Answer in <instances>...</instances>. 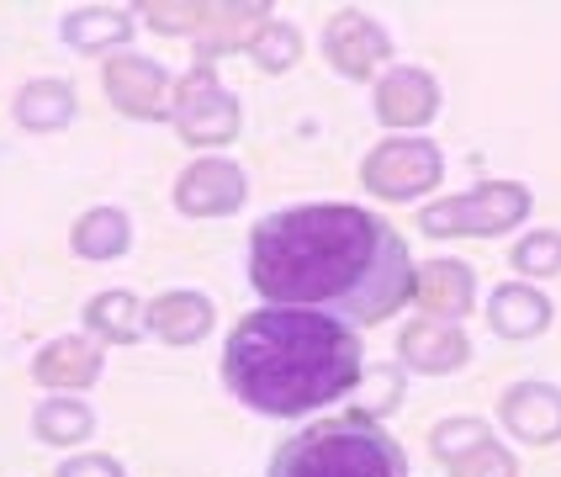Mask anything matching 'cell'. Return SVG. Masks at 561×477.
<instances>
[{"label":"cell","instance_id":"obj_1","mask_svg":"<svg viewBox=\"0 0 561 477\" xmlns=\"http://www.w3.org/2000/svg\"><path fill=\"white\" fill-rule=\"evenodd\" d=\"M413 271L403 234L355 202H302L265 213L250 234V286L265 308H312L371 329L413 303Z\"/></svg>","mask_w":561,"mask_h":477},{"label":"cell","instance_id":"obj_2","mask_svg":"<svg viewBox=\"0 0 561 477\" xmlns=\"http://www.w3.org/2000/svg\"><path fill=\"white\" fill-rule=\"evenodd\" d=\"M360 372V334L312 308H254L222 345V387L271 419H302L340 404L355 393Z\"/></svg>","mask_w":561,"mask_h":477},{"label":"cell","instance_id":"obj_3","mask_svg":"<svg viewBox=\"0 0 561 477\" xmlns=\"http://www.w3.org/2000/svg\"><path fill=\"white\" fill-rule=\"evenodd\" d=\"M265 477H408V451L366 413H334L286 435Z\"/></svg>","mask_w":561,"mask_h":477},{"label":"cell","instance_id":"obj_4","mask_svg":"<svg viewBox=\"0 0 561 477\" xmlns=\"http://www.w3.org/2000/svg\"><path fill=\"white\" fill-rule=\"evenodd\" d=\"M535 196L519 181H482L461 196H439L419 213V228L430 239H503L519 223H530Z\"/></svg>","mask_w":561,"mask_h":477},{"label":"cell","instance_id":"obj_5","mask_svg":"<svg viewBox=\"0 0 561 477\" xmlns=\"http://www.w3.org/2000/svg\"><path fill=\"white\" fill-rule=\"evenodd\" d=\"M170 123L181 133V144H191V149H222V144L239 138L244 106H239V95L218 80V64H191L186 80H175Z\"/></svg>","mask_w":561,"mask_h":477},{"label":"cell","instance_id":"obj_6","mask_svg":"<svg viewBox=\"0 0 561 477\" xmlns=\"http://www.w3.org/2000/svg\"><path fill=\"white\" fill-rule=\"evenodd\" d=\"M445 181V155L435 138H381L360 159V186L376 202H419Z\"/></svg>","mask_w":561,"mask_h":477},{"label":"cell","instance_id":"obj_7","mask_svg":"<svg viewBox=\"0 0 561 477\" xmlns=\"http://www.w3.org/2000/svg\"><path fill=\"white\" fill-rule=\"evenodd\" d=\"M101 91L133 123H170L175 106V75L149 54H112L101 64Z\"/></svg>","mask_w":561,"mask_h":477},{"label":"cell","instance_id":"obj_8","mask_svg":"<svg viewBox=\"0 0 561 477\" xmlns=\"http://www.w3.org/2000/svg\"><path fill=\"white\" fill-rule=\"evenodd\" d=\"M323 59L344 80H381L392 69V32L366 11H334L323 27Z\"/></svg>","mask_w":561,"mask_h":477},{"label":"cell","instance_id":"obj_9","mask_svg":"<svg viewBox=\"0 0 561 477\" xmlns=\"http://www.w3.org/2000/svg\"><path fill=\"white\" fill-rule=\"evenodd\" d=\"M244 202H250V175H244V164H233V159H222V155L191 159L186 170L175 175V207L196 223L233 218Z\"/></svg>","mask_w":561,"mask_h":477},{"label":"cell","instance_id":"obj_10","mask_svg":"<svg viewBox=\"0 0 561 477\" xmlns=\"http://www.w3.org/2000/svg\"><path fill=\"white\" fill-rule=\"evenodd\" d=\"M439 106H445V91H439L435 75L419 69V64H392L371 91L376 123L392 127V133H419V127H430L439 117Z\"/></svg>","mask_w":561,"mask_h":477},{"label":"cell","instance_id":"obj_11","mask_svg":"<svg viewBox=\"0 0 561 477\" xmlns=\"http://www.w3.org/2000/svg\"><path fill=\"white\" fill-rule=\"evenodd\" d=\"M471 361V340L461 323H450V318H408L403 329H398V366L403 372H419V377H450V372H461Z\"/></svg>","mask_w":561,"mask_h":477},{"label":"cell","instance_id":"obj_12","mask_svg":"<svg viewBox=\"0 0 561 477\" xmlns=\"http://www.w3.org/2000/svg\"><path fill=\"white\" fill-rule=\"evenodd\" d=\"M106 372V345L91 334H54L48 345L32 355V382L48 393H85Z\"/></svg>","mask_w":561,"mask_h":477},{"label":"cell","instance_id":"obj_13","mask_svg":"<svg viewBox=\"0 0 561 477\" xmlns=\"http://www.w3.org/2000/svg\"><path fill=\"white\" fill-rule=\"evenodd\" d=\"M499 424L519 445L561 441V387L557 382H514L499 398Z\"/></svg>","mask_w":561,"mask_h":477},{"label":"cell","instance_id":"obj_14","mask_svg":"<svg viewBox=\"0 0 561 477\" xmlns=\"http://www.w3.org/2000/svg\"><path fill=\"white\" fill-rule=\"evenodd\" d=\"M413 303H419V314L461 323L477 308V271L456 254H435L413 271Z\"/></svg>","mask_w":561,"mask_h":477},{"label":"cell","instance_id":"obj_15","mask_svg":"<svg viewBox=\"0 0 561 477\" xmlns=\"http://www.w3.org/2000/svg\"><path fill=\"white\" fill-rule=\"evenodd\" d=\"M213 323H218V308H213V297L196 292V286L159 292L154 303H149V318H144V329H149L154 340H164V345H202V340L213 334Z\"/></svg>","mask_w":561,"mask_h":477},{"label":"cell","instance_id":"obj_16","mask_svg":"<svg viewBox=\"0 0 561 477\" xmlns=\"http://www.w3.org/2000/svg\"><path fill=\"white\" fill-rule=\"evenodd\" d=\"M482 314H488V323H493L499 340H535V334L551 329L557 303H551L535 282H503V286H493V297H488Z\"/></svg>","mask_w":561,"mask_h":477},{"label":"cell","instance_id":"obj_17","mask_svg":"<svg viewBox=\"0 0 561 477\" xmlns=\"http://www.w3.org/2000/svg\"><path fill=\"white\" fill-rule=\"evenodd\" d=\"M138 27V16L127 5H80L59 22V37L75 54H91V59H112V48L123 54L127 37Z\"/></svg>","mask_w":561,"mask_h":477},{"label":"cell","instance_id":"obj_18","mask_svg":"<svg viewBox=\"0 0 561 477\" xmlns=\"http://www.w3.org/2000/svg\"><path fill=\"white\" fill-rule=\"evenodd\" d=\"M11 117L27 133H59V127H69L80 117V95H75L69 80L43 75V80H27L22 91L11 95Z\"/></svg>","mask_w":561,"mask_h":477},{"label":"cell","instance_id":"obj_19","mask_svg":"<svg viewBox=\"0 0 561 477\" xmlns=\"http://www.w3.org/2000/svg\"><path fill=\"white\" fill-rule=\"evenodd\" d=\"M32 435L43 445H59V451H80L95 435V409L80 393H48L32 409Z\"/></svg>","mask_w":561,"mask_h":477},{"label":"cell","instance_id":"obj_20","mask_svg":"<svg viewBox=\"0 0 561 477\" xmlns=\"http://www.w3.org/2000/svg\"><path fill=\"white\" fill-rule=\"evenodd\" d=\"M144 318H149V303H138L127 286H112L85 303V334L95 345H133L138 334H149Z\"/></svg>","mask_w":561,"mask_h":477},{"label":"cell","instance_id":"obj_21","mask_svg":"<svg viewBox=\"0 0 561 477\" xmlns=\"http://www.w3.org/2000/svg\"><path fill=\"white\" fill-rule=\"evenodd\" d=\"M260 22H271V5L265 0H244V5H213L207 11V27L196 37V64H218L222 54H233V48H244L250 43V32Z\"/></svg>","mask_w":561,"mask_h":477},{"label":"cell","instance_id":"obj_22","mask_svg":"<svg viewBox=\"0 0 561 477\" xmlns=\"http://www.w3.org/2000/svg\"><path fill=\"white\" fill-rule=\"evenodd\" d=\"M69 250L80 260H117L133 250V218L123 207H91L69 228Z\"/></svg>","mask_w":561,"mask_h":477},{"label":"cell","instance_id":"obj_23","mask_svg":"<svg viewBox=\"0 0 561 477\" xmlns=\"http://www.w3.org/2000/svg\"><path fill=\"white\" fill-rule=\"evenodd\" d=\"M403 393H408V372L398 366V361H381V366H366L360 372V382H355V413H366V419H387V413L403 404Z\"/></svg>","mask_w":561,"mask_h":477},{"label":"cell","instance_id":"obj_24","mask_svg":"<svg viewBox=\"0 0 561 477\" xmlns=\"http://www.w3.org/2000/svg\"><path fill=\"white\" fill-rule=\"evenodd\" d=\"M488 441H493V424L477 419V413H450V419H439L435 430H430V451H435V462H445V467L467 462L471 451H482Z\"/></svg>","mask_w":561,"mask_h":477},{"label":"cell","instance_id":"obj_25","mask_svg":"<svg viewBox=\"0 0 561 477\" xmlns=\"http://www.w3.org/2000/svg\"><path fill=\"white\" fill-rule=\"evenodd\" d=\"M244 54H250L265 75H286L291 64L302 59V32L291 27V22H280V16H271V22H260V27L250 32Z\"/></svg>","mask_w":561,"mask_h":477},{"label":"cell","instance_id":"obj_26","mask_svg":"<svg viewBox=\"0 0 561 477\" xmlns=\"http://www.w3.org/2000/svg\"><path fill=\"white\" fill-rule=\"evenodd\" d=\"M508 265L519 271V282H546V276H557L561 271V234L557 228H530V234H519L514 250H508Z\"/></svg>","mask_w":561,"mask_h":477},{"label":"cell","instance_id":"obj_27","mask_svg":"<svg viewBox=\"0 0 561 477\" xmlns=\"http://www.w3.org/2000/svg\"><path fill=\"white\" fill-rule=\"evenodd\" d=\"M133 11H144V22L154 32H164V37H202V27H207V11L213 5H196V0H159V5H133Z\"/></svg>","mask_w":561,"mask_h":477},{"label":"cell","instance_id":"obj_28","mask_svg":"<svg viewBox=\"0 0 561 477\" xmlns=\"http://www.w3.org/2000/svg\"><path fill=\"white\" fill-rule=\"evenodd\" d=\"M450 477H519V462H514V451L499 441H488L482 451H471L467 462H456Z\"/></svg>","mask_w":561,"mask_h":477},{"label":"cell","instance_id":"obj_29","mask_svg":"<svg viewBox=\"0 0 561 477\" xmlns=\"http://www.w3.org/2000/svg\"><path fill=\"white\" fill-rule=\"evenodd\" d=\"M54 477H127V467L117 456H101V451H75L54 467Z\"/></svg>","mask_w":561,"mask_h":477}]
</instances>
